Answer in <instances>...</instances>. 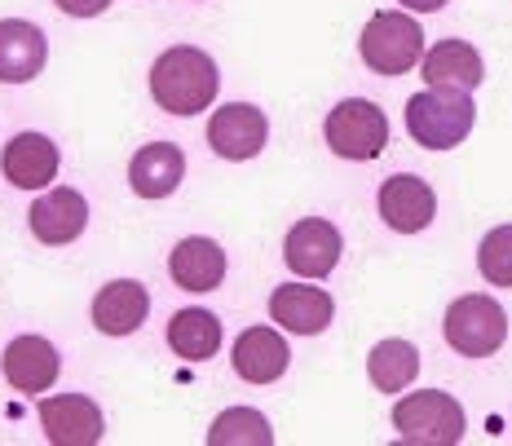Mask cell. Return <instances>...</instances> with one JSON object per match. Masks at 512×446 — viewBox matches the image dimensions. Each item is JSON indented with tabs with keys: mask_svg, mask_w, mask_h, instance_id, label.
<instances>
[{
	"mask_svg": "<svg viewBox=\"0 0 512 446\" xmlns=\"http://www.w3.org/2000/svg\"><path fill=\"white\" fill-rule=\"evenodd\" d=\"M151 314V292L137 279H115L93 296V323L102 336H133Z\"/></svg>",
	"mask_w": 512,
	"mask_h": 446,
	"instance_id": "e0dca14e",
	"label": "cell"
},
{
	"mask_svg": "<svg viewBox=\"0 0 512 446\" xmlns=\"http://www.w3.org/2000/svg\"><path fill=\"white\" fill-rule=\"evenodd\" d=\"M393 429L411 446H455L464 438V407L442 389H420L393 402Z\"/></svg>",
	"mask_w": 512,
	"mask_h": 446,
	"instance_id": "277c9868",
	"label": "cell"
},
{
	"mask_svg": "<svg viewBox=\"0 0 512 446\" xmlns=\"http://www.w3.org/2000/svg\"><path fill=\"white\" fill-rule=\"evenodd\" d=\"M398 5H407V9H415V14H437V9L446 5V0H398Z\"/></svg>",
	"mask_w": 512,
	"mask_h": 446,
	"instance_id": "484cf974",
	"label": "cell"
},
{
	"mask_svg": "<svg viewBox=\"0 0 512 446\" xmlns=\"http://www.w3.org/2000/svg\"><path fill=\"white\" fill-rule=\"evenodd\" d=\"M420 76H424V84H433V89L473 93L477 84L486 80V67H482V53L468 45V40H437V45L424 53Z\"/></svg>",
	"mask_w": 512,
	"mask_h": 446,
	"instance_id": "ac0fdd59",
	"label": "cell"
},
{
	"mask_svg": "<svg viewBox=\"0 0 512 446\" xmlns=\"http://www.w3.org/2000/svg\"><path fill=\"white\" fill-rule=\"evenodd\" d=\"M376 204H380V217H384V226L389 230H398V235H420V230L433 221V212H437V195H433V186L424 182V177L398 173V177H389V182L380 186Z\"/></svg>",
	"mask_w": 512,
	"mask_h": 446,
	"instance_id": "30bf717a",
	"label": "cell"
},
{
	"mask_svg": "<svg viewBox=\"0 0 512 446\" xmlns=\"http://www.w3.org/2000/svg\"><path fill=\"white\" fill-rule=\"evenodd\" d=\"M49 58L45 31L27 18H5L0 23V84H27L40 76Z\"/></svg>",
	"mask_w": 512,
	"mask_h": 446,
	"instance_id": "2e32d148",
	"label": "cell"
},
{
	"mask_svg": "<svg viewBox=\"0 0 512 446\" xmlns=\"http://www.w3.org/2000/svg\"><path fill=\"white\" fill-rule=\"evenodd\" d=\"M270 318L292 336H318V332L332 327L336 301L323 288L287 283V288H274V296H270Z\"/></svg>",
	"mask_w": 512,
	"mask_h": 446,
	"instance_id": "8fae6325",
	"label": "cell"
},
{
	"mask_svg": "<svg viewBox=\"0 0 512 446\" xmlns=\"http://www.w3.org/2000/svg\"><path fill=\"white\" fill-rule=\"evenodd\" d=\"M340 252H345L340 230L332 226V221H323V217L296 221V226L287 230V243H283L287 270L301 274V279H327V274L336 270Z\"/></svg>",
	"mask_w": 512,
	"mask_h": 446,
	"instance_id": "ba28073f",
	"label": "cell"
},
{
	"mask_svg": "<svg viewBox=\"0 0 512 446\" xmlns=\"http://www.w3.org/2000/svg\"><path fill=\"white\" fill-rule=\"evenodd\" d=\"M186 177V155L173 142H151L133 155L128 164V182L142 199H168Z\"/></svg>",
	"mask_w": 512,
	"mask_h": 446,
	"instance_id": "d6986e66",
	"label": "cell"
},
{
	"mask_svg": "<svg viewBox=\"0 0 512 446\" xmlns=\"http://www.w3.org/2000/svg\"><path fill=\"white\" fill-rule=\"evenodd\" d=\"M168 274L186 292H217L221 279H226V252L204 235L181 239L173 248V257H168Z\"/></svg>",
	"mask_w": 512,
	"mask_h": 446,
	"instance_id": "ffe728a7",
	"label": "cell"
},
{
	"mask_svg": "<svg viewBox=\"0 0 512 446\" xmlns=\"http://www.w3.org/2000/svg\"><path fill=\"white\" fill-rule=\"evenodd\" d=\"M327 133V146L340 155V159H376L384 146H389V120L376 102L367 98H345L340 106H332L323 124Z\"/></svg>",
	"mask_w": 512,
	"mask_h": 446,
	"instance_id": "8992f818",
	"label": "cell"
},
{
	"mask_svg": "<svg viewBox=\"0 0 512 446\" xmlns=\"http://www.w3.org/2000/svg\"><path fill=\"white\" fill-rule=\"evenodd\" d=\"M40 424L53 446H93L102 442V407L84 394H53L40 398Z\"/></svg>",
	"mask_w": 512,
	"mask_h": 446,
	"instance_id": "9c48e42d",
	"label": "cell"
},
{
	"mask_svg": "<svg viewBox=\"0 0 512 446\" xmlns=\"http://www.w3.org/2000/svg\"><path fill=\"white\" fill-rule=\"evenodd\" d=\"M0 173L18 190H45L58 177V146L45 133H18L0 151Z\"/></svg>",
	"mask_w": 512,
	"mask_h": 446,
	"instance_id": "5bb4252c",
	"label": "cell"
},
{
	"mask_svg": "<svg viewBox=\"0 0 512 446\" xmlns=\"http://www.w3.org/2000/svg\"><path fill=\"white\" fill-rule=\"evenodd\" d=\"M106 5H111V0H58V9L71 18H98Z\"/></svg>",
	"mask_w": 512,
	"mask_h": 446,
	"instance_id": "d4e9b609",
	"label": "cell"
},
{
	"mask_svg": "<svg viewBox=\"0 0 512 446\" xmlns=\"http://www.w3.org/2000/svg\"><path fill=\"white\" fill-rule=\"evenodd\" d=\"M265 137H270V124H265V111H256L252 102H226L208 120V146L234 164L261 155Z\"/></svg>",
	"mask_w": 512,
	"mask_h": 446,
	"instance_id": "52a82bcc",
	"label": "cell"
},
{
	"mask_svg": "<svg viewBox=\"0 0 512 446\" xmlns=\"http://www.w3.org/2000/svg\"><path fill=\"white\" fill-rule=\"evenodd\" d=\"M358 53L376 76H407L411 67L424 62V31L411 14H402V9H380V14H371V23L362 27Z\"/></svg>",
	"mask_w": 512,
	"mask_h": 446,
	"instance_id": "3957f363",
	"label": "cell"
},
{
	"mask_svg": "<svg viewBox=\"0 0 512 446\" xmlns=\"http://www.w3.org/2000/svg\"><path fill=\"white\" fill-rule=\"evenodd\" d=\"M230 363L239 371V380H248V385H274L287 371V363H292V349H287V341L274 327H248L234 341Z\"/></svg>",
	"mask_w": 512,
	"mask_h": 446,
	"instance_id": "9a60e30c",
	"label": "cell"
},
{
	"mask_svg": "<svg viewBox=\"0 0 512 446\" xmlns=\"http://www.w3.org/2000/svg\"><path fill=\"white\" fill-rule=\"evenodd\" d=\"M367 376L380 394H402L415 376H420V354H415L411 341H380L376 349L367 354Z\"/></svg>",
	"mask_w": 512,
	"mask_h": 446,
	"instance_id": "7402d4cb",
	"label": "cell"
},
{
	"mask_svg": "<svg viewBox=\"0 0 512 446\" xmlns=\"http://www.w3.org/2000/svg\"><path fill=\"white\" fill-rule=\"evenodd\" d=\"M473 120H477V106H473V93L464 89H424L407 102V133L424 151H451L460 146L468 133H473Z\"/></svg>",
	"mask_w": 512,
	"mask_h": 446,
	"instance_id": "7a4b0ae2",
	"label": "cell"
},
{
	"mask_svg": "<svg viewBox=\"0 0 512 446\" xmlns=\"http://www.w3.org/2000/svg\"><path fill=\"white\" fill-rule=\"evenodd\" d=\"M221 76L217 62L195 45H173L155 58L151 67V98L164 106L168 115H199L217 102Z\"/></svg>",
	"mask_w": 512,
	"mask_h": 446,
	"instance_id": "6da1fadb",
	"label": "cell"
},
{
	"mask_svg": "<svg viewBox=\"0 0 512 446\" xmlns=\"http://www.w3.org/2000/svg\"><path fill=\"white\" fill-rule=\"evenodd\" d=\"M446 345L464 358H490L499 345L508 341V314L495 296H482V292H468L460 301H451L446 310Z\"/></svg>",
	"mask_w": 512,
	"mask_h": 446,
	"instance_id": "5b68a950",
	"label": "cell"
},
{
	"mask_svg": "<svg viewBox=\"0 0 512 446\" xmlns=\"http://www.w3.org/2000/svg\"><path fill=\"white\" fill-rule=\"evenodd\" d=\"M27 217H31V235L40 243L62 248V243L84 235V226H89V204H84L80 190L58 186V190H49V195H40Z\"/></svg>",
	"mask_w": 512,
	"mask_h": 446,
	"instance_id": "7c38bea8",
	"label": "cell"
},
{
	"mask_svg": "<svg viewBox=\"0 0 512 446\" xmlns=\"http://www.w3.org/2000/svg\"><path fill=\"white\" fill-rule=\"evenodd\" d=\"M208 442L212 446H270L274 442V429L261 411L252 407H230L212 420L208 429Z\"/></svg>",
	"mask_w": 512,
	"mask_h": 446,
	"instance_id": "603a6c76",
	"label": "cell"
},
{
	"mask_svg": "<svg viewBox=\"0 0 512 446\" xmlns=\"http://www.w3.org/2000/svg\"><path fill=\"white\" fill-rule=\"evenodd\" d=\"M0 371H5V380L18 389V394H45V389L58 380V349H53L45 336H18V341L5 345V354H0Z\"/></svg>",
	"mask_w": 512,
	"mask_h": 446,
	"instance_id": "4fadbf2b",
	"label": "cell"
},
{
	"mask_svg": "<svg viewBox=\"0 0 512 446\" xmlns=\"http://www.w3.org/2000/svg\"><path fill=\"white\" fill-rule=\"evenodd\" d=\"M477 270L495 288H512V226H495L477 248Z\"/></svg>",
	"mask_w": 512,
	"mask_h": 446,
	"instance_id": "cb8c5ba5",
	"label": "cell"
},
{
	"mask_svg": "<svg viewBox=\"0 0 512 446\" xmlns=\"http://www.w3.org/2000/svg\"><path fill=\"white\" fill-rule=\"evenodd\" d=\"M168 345L186 363H208L221 349V323L208 310H177L168 318Z\"/></svg>",
	"mask_w": 512,
	"mask_h": 446,
	"instance_id": "44dd1931",
	"label": "cell"
}]
</instances>
